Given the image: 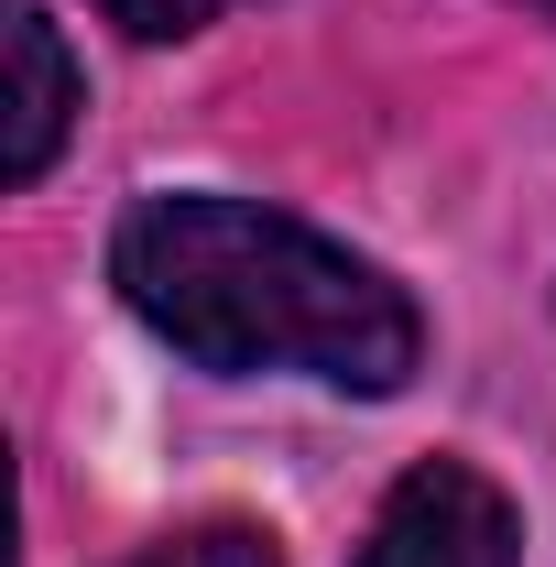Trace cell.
Listing matches in <instances>:
<instances>
[{
	"mask_svg": "<svg viewBox=\"0 0 556 567\" xmlns=\"http://www.w3.org/2000/svg\"><path fill=\"white\" fill-rule=\"evenodd\" d=\"M110 284L197 371H306L339 393H404L425 360L415 295L262 197H142L110 240Z\"/></svg>",
	"mask_w": 556,
	"mask_h": 567,
	"instance_id": "6da1fadb",
	"label": "cell"
},
{
	"mask_svg": "<svg viewBox=\"0 0 556 567\" xmlns=\"http://www.w3.org/2000/svg\"><path fill=\"white\" fill-rule=\"evenodd\" d=\"M360 567H524V513H513V492L491 470L425 458V470H404L382 492Z\"/></svg>",
	"mask_w": 556,
	"mask_h": 567,
	"instance_id": "7a4b0ae2",
	"label": "cell"
},
{
	"mask_svg": "<svg viewBox=\"0 0 556 567\" xmlns=\"http://www.w3.org/2000/svg\"><path fill=\"white\" fill-rule=\"evenodd\" d=\"M0 55H11V99H0V175L11 186H33L44 164H55V142L76 132V55L55 44V22L22 0V11H0Z\"/></svg>",
	"mask_w": 556,
	"mask_h": 567,
	"instance_id": "3957f363",
	"label": "cell"
},
{
	"mask_svg": "<svg viewBox=\"0 0 556 567\" xmlns=\"http://www.w3.org/2000/svg\"><path fill=\"white\" fill-rule=\"evenodd\" d=\"M132 567H284V557H274V535H262V524H197V535L142 546Z\"/></svg>",
	"mask_w": 556,
	"mask_h": 567,
	"instance_id": "277c9868",
	"label": "cell"
},
{
	"mask_svg": "<svg viewBox=\"0 0 556 567\" xmlns=\"http://www.w3.org/2000/svg\"><path fill=\"white\" fill-rule=\"evenodd\" d=\"M121 33H142V44H175V33H208L229 0H99Z\"/></svg>",
	"mask_w": 556,
	"mask_h": 567,
	"instance_id": "5b68a950",
	"label": "cell"
},
{
	"mask_svg": "<svg viewBox=\"0 0 556 567\" xmlns=\"http://www.w3.org/2000/svg\"><path fill=\"white\" fill-rule=\"evenodd\" d=\"M535 11H556V0H535Z\"/></svg>",
	"mask_w": 556,
	"mask_h": 567,
	"instance_id": "8992f818",
	"label": "cell"
}]
</instances>
